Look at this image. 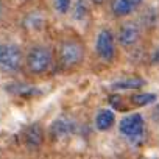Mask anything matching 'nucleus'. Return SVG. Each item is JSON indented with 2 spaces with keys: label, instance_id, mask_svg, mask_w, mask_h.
<instances>
[{
  "label": "nucleus",
  "instance_id": "f257e3e1",
  "mask_svg": "<svg viewBox=\"0 0 159 159\" xmlns=\"http://www.w3.org/2000/svg\"><path fill=\"white\" fill-rule=\"evenodd\" d=\"M58 64L64 70H75L81 67L86 59V47L84 42L76 34L64 36L59 41L58 47Z\"/></svg>",
  "mask_w": 159,
  "mask_h": 159
},
{
  "label": "nucleus",
  "instance_id": "f03ea898",
  "mask_svg": "<svg viewBox=\"0 0 159 159\" xmlns=\"http://www.w3.org/2000/svg\"><path fill=\"white\" fill-rule=\"evenodd\" d=\"M55 55L50 45L47 44H33L25 52L24 69L33 76H42L48 73L53 67Z\"/></svg>",
  "mask_w": 159,
  "mask_h": 159
},
{
  "label": "nucleus",
  "instance_id": "7ed1b4c3",
  "mask_svg": "<svg viewBox=\"0 0 159 159\" xmlns=\"http://www.w3.org/2000/svg\"><path fill=\"white\" fill-rule=\"evenodd\" d=\"M25 52L13 41L0 42V72L5 75H17L24 70Z\"/></svg>",
  "mask_w": 159,
  "mask_h": 159
},
{
  "label": "nucleus",
  "instance_id": "20e7f679",
  "mask_svg": "<svg viewBox=\"0 0 159 159\" xmlns=\"http://www.w3.org/2000/svg\"><path fill=\"white\" fill-rule=\"evenodd\" d=\"M95 55L98 56V59H102L106 64H109L116 59L117 39H116V33L111 28L103 27L98 30V33L95 36Z\"/></svg>",
  "mask_w": 159,
  "mask_h": 159
},
{
  "label": "nucleus",
  "instance_id": "39448f33",
  "mask_svg": "<svg viewBox=\"0 0 159 159\" xmlns=\"http://www.w3.org/2000/svg\"><path fill=\"white\" fill-rule=\"evenodd\" d=\"M119 133L131 143H137L145 136V120L140 114H128L119 123Z\"/></svg>",
  "mask_w": 159,
  "mask_h": 159
},
{
  "label": "nucleus",
  "instance_id": "423d86ee",
  "mask_svg": "<svg viewBox=\"0 0 159 159\" xmlns=\"http://www.w3.org/2000/svg\"><path fill=\"white\" fill-rule=\"evenodd\" d=\"M140 34H142V30L140 27L136 24V22H123L117 33H116V39H117V45L123 47V48H133L139 44L140 41Z\"/></svg>",
  "mask_w": 159,
  "mask_h": 159
},
{
  "label": "nucleus",
  "instance_id": "0eeeda50",
  "mask_svg": "<svg viewBox=\"0 0 159 159\" xmlns=\"http://www.w3.org/2000/svg\"><path fill=\"white\" fill-rule=\"evenodd\" d=\"M75 131H76V122L69 116H59L50 126V136L55 140L64 139V137L73 134Z\"/></svg>",
  "mask_w": 159,
  "mask_h": 159
},
{
  "label": "nucleus",
  "instance_id": "6e6552de",
  "mask_svg": "<svg viewBox=\"0 0 159 159\" xmlns=\"http://www.w3.org/2000/svg\"><path fill=\"white\" fill-rule=\"evenodd\" d=\"M44 140H45V131H44V126L38 122L28 125L24 131V142L25 145L30 148V150H39L42 145H44Z\"/></svg>",
  "mask_w": 159,
  "mask_h": 159
},
{
  "label": "nucleus",
  "instance_id": "1a4fd4ad",
  "mask_svg": "<svg viewBox=\"0 0 159 159\" xmlns=\"http://www.w3.org/2000/svg\"><path fill=\"white\" fill-rule=\"evenodd\" d=\"M140 5H142V0H111L109 10L114 17H128Z\"/></svg>",
  "mask_w": 159,
  "mask_h": 159
},
{
  "label": "nucleus",
  "instance_id": "9d476101",
  "mask_svg": "<svg viewBox=\"0 0 159 159\" xmlns=\"http://www.w3.org/2000/svg\"><path fill=\"white\" fill-rule=\"evenodd\" d=\"M116 123V114L111 109H100L95 116V128L102 133L109 131Z\"/></svg>",
  "mask_w": 159,
  "mask_h": 159
},
{
  "label": "nucleus",
  "instance_id": "9b49d317",
  "mask_svg": "<svg viewBox=\"0 0 159 159\" xmlns=\"http://www.w3.org/2000/svg\"><path fill=\"white\" fill-rule=\"evenodd\" d=\"M145 81L142 78H137V76H131V78H122L119 81H116L112 84V89L114 91H137L140 88H143Z\"/></svg>",
  "mask_w": 159,
  "mask_h": 159
},
{
  "label": "nucleus",
  "instance_id": "f8f14e48",
  "mask_svg": "<svg viewBox=\"0 0 159 159\" xmlns=\"http://www.w3.org/2000/svg\"><path fill=\"white\" fill-rule=\"evenodd\" d=\"M72 17L75 20H84L91 14V0H76L70 8Z\"/></svg>",
  "mask_w": 159,
  "mask_h": 159
},
{
  "label": "nucleus",
  "instance_id": "ddd939ff",
  "mask_svg": "<svg viewBox=\"0 0 159 159\" xmlns=\"http://www.w3.org/2000/svg\"><path fill=\"white\" fill-rule=\"evenodd\" d=\"M24 27L31 31H39L44 27V16L38 11H31L27 16H24Z\"/></svg>",
  "mask_w": 159,
  "mask_h": 159
},
{
  "label": "nucleus",
  "instance_id": "4468645a",
  "mask_svg": "<svg viewBox=\"0 0 159 159\" xmlns=\"http://www.w3.org/2000/svg\"><path fill=\"white\" fill-rule=\"evenodd\" d=\"M129 102L134 106H148V105L156 102V95L148 94V92H139V94H133L129 97Z\"/></svg>",
  "mask_w": 159,
  "mask_h": 159
},
{
  "label": "nucleus",
  "instance_id": "2eb2a0df",
  "mask_svg": "<svg viewBox=\"0 0 159 159\" xmlns=\"http://www.w3.org/2000/svg\"><path fill=\"white\" fill-rule=\"evenodd\" d=\"M52 5H53V10L58 13V14H67L73 5V0H52Z\"/></svg>",
  "mask_w": 159,
  "mask_h": 159
},
{
  "label": "nucleus",
  "instance_id": "dca6fc26",
  "mask_svg": "<svg viewBox=\"0 0 159 159\" xmlns=\"http://www.w3.org/2000/svg\"><path fill=\"white\" fill-rule=\"evenodd\" d=\"M7 13H8V8H7L5 0H0V22H3L7 19Z\"/></svg>",
  "mask_w": 159,
  "mask_h": 159
},
{
  "label": "nucleus",
  "instance_id": "f3484780",
  "mask_svg": "<svg viewBox=\"0 0 159 159\" xmlns=\"http://www.w3.org/2000/svg\"><path fill=\"white\" fill-rule=\"evenodd\" d=\"M106 2H108V0H91V3H94V5H103Z\"/></svg>",
  "mask_w": 159,
  "mask_h": 159
}]
</instances>
